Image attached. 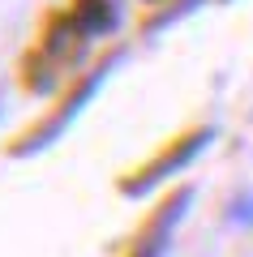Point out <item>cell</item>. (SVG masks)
I'll return each instance as SVG.
<instances>
[{
	"mask_svg": "<svg viewBox=\"0 0 253 257\" xmlns=\"http://www.w3.org/2000/svg\"><path fill=\"white\" fill-rule=\"evenodd\" d=\"M206 142H210V128H198V133H185V138H176L172 146H163L159 155H154L150 163L142 167V172H133V176H129V180H125V193H129V197H137V193L154 189L159 180L176 176V172H181V167L189 163V159L198 155L202 146H206Z\"/></svg>",
	"mask_w": 253,
	"mask_h": 257,
	"instance_id": "6da1fadb",
	"label": "cell"
},
{
	"mask_svg": "<svg viewBox=\"0 0 253 257\" xmlns=\"http://www.w3.org/2000/svg\"><path fill=\"white\" fill-rule=\"evenodd\" d=\"M189 206V189H181V193H172L167 202L159 206V210L150 214V219L142 223V231L133 236V244H129V253L125 257H159L163 253V244H167V236H172V227H176V219H181V210Z\"/></svg>",
	"mask_w": 253,
	"mask_h": 257,
	"instance_id": "7a4b0ae2",
	"label": "cell"
},
{
	"mask_svg": "<svg viewBox=\"0 0 253 257\" xmlns=\"http://www.w3.org/2000/svg\"><path fill=\"white\" fill-rule=\"evenodd\" d=\"M73 26L81 30V35H103V30H112V22H116V9H112L108 0H73Z\"/></svg>",
	"mask_w": 253,
	"mask_h": 257,
	"instance_id": "3957f363",
	"label": "cell"
}]
</instances>
